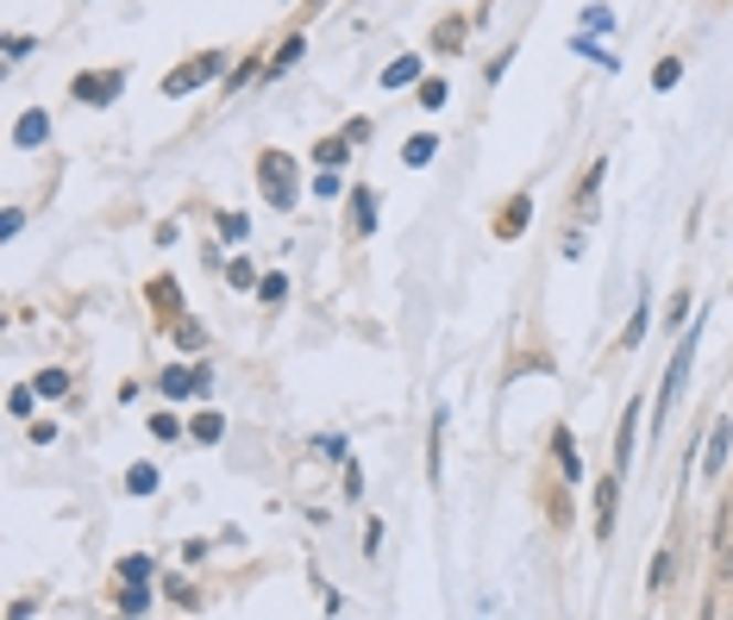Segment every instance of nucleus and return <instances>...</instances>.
Returning a JSON list of instances; mask_svg holds the SVG:
<instances>
[{"mask_svg": "<svg viewBox=\"0 0 733 620\" xmlns=\"http://www.w3.org/2000/svg\"><path fill=\"white\" fill-rule=\"evenodd\" d=\"M257 175H264L270 207H295V157L289 151H264L257 157Z\"/></svg>", "mask_w": 733, "mask_h": 620, "instance_id": "obj_1", "label": "nucleus"}, {"mask_svg": "<svg viewBox=\"0 0 733 620\" xmlns=\"http://www.w3.org/2000/svg\"><path fill=\"white\" fill-rule=\"evenodd\" d=\"M690 364H695V339H683L671 357V370H665V395H658V427H665V414L677 407V395H683V383H690Z\"/></svg>", "mask_w": 733, "mask_h": 620, "instance_id": "obj_2", "label": "nucleus"}, {"mask_svg": "<svg viewBox=\"0 0 733 620\" xmlns=\"http://www.w3.org/2000/svg\"><path fill=\"white\" fill-rule=\"evenodd\" d=\"M119 70H100V76H76V100H88V107H107V100L119 95Z\"/></svg>", "mask_w": 733, "mask_h": 620, "instance_id": "obj_3", "label": "nucleus"}, {"mask_svg": "<svg viewBox=\"0 0 733 620\" xmlns=\"http://www.w3.org/2000/svg\"><path fill=\"white\" fill-rule=\"evenodd\" d=\"M220 76V57H201V63H182V70H170V82H163V95H189L194 82Z\"/></svg>", "mask_w": 733, "mask_h": 620, "instance_id": "obj_4", "label": "nucleus"}, {"mask_svg": "<svg viewBox=\"0 0 733 620\" xmlns=\"http://www.w3.org/2000/svg\"><path fill=\"white\" fill-rule=\"evenodd\" d=\"M44 138H51V114H44V107L20 114V126H13V145H20V151H39Z\"/></svg>", "mask_w": 733, "mask_h": 620, "instance_id": "obj_5", "label": "nucleus"}, {"mask_svg": "<svg viewBox=\"0 0 733 620\" xmlns=\"http://www.w3.org/2000/svg\"><path fill=\"white\" fill-rule=\"evenodd\" d=\"M615 495H620L615 477H608V483H596V539H608V533H615Z\"/></svg>", "mask_w": 733, "mask_h": 620, "instance_id": "obj_6", "label": "nucleus"}, {"mask_svg": "<svg viewBox=\"0 0 733 620\" xmlns=\"http://www.w3.org/2000/svg\"><path fill=\"white\" fill-rule=\"evenodd\" d=\"M634 432H639V402L620 414V439H615V464H620V470L634 464Z\"/></svg>", "mask_w": 733, "mask_h": 620, "instance_id": "obj_7", "label": "nucleus"}, {"mask_svg": "<svg viewBox=\"0 0 733 620\" xmlns=\"http://www.w3.org/2000/svg\"><path fill=\"white\" fill-rule=\"evenodd\" d=\"M727 446H733V427H727V420H721V427L709 432V458H702V470H709V477H714V470H721V464H727Z\"/></svg>", "mask_w": 733, "mask_h": 620, "instance_id": "obj_8", "label": "nucleus"}, {"mask_svg": "<svg viewBox=\"0 0 733 620\" xmlns=\"http://www.w3.org/2000/svg\"><path fill=\"white\" fill-rule=\"evenodd\" d=\"M151 608V596H145V582L126 577V589H119V614H145Z\"/></svg>", "mask_w": 733, "mask_h": 620, "instance_id": "obj_9", "label": "nucleus"}, {"mask_svg": "<svg viewBox=\"0 0 733 620\" xmlns=\"http://www.w3.org/2000/svg\"><path fill=\"white\" fill-rule=\"evenodd\" d=\"M201 388V370H163V395H189Z\"/></svg>", "mask_w": 733, "mask_h": 620, "instance_id": "obj_10", "label": "nucleus"}, {"mask_svg": "<svg viewBox=\"0 0 733 620\" xmlns=\"http://www.w3.org/2000/svg\"><path fill=\"white\" fill-rule=\"evenodd\" d=\"M414 76H421V63H414V57H395V63L383 70V82H389V88H407Z\"/></svg>", "mask_w": 733, "mask_h": 620, "instance_id": "obj_11", "label": "nucleus"}, {"mask_svg": "<svg viewBox=\"0 0 733 620\" xmlns=\"http://www.w3.org/2000/svg\"><path fill=\"white\" fill-rule=\"evenodd\" d=\"M552 451H559V470H564V477H577V446H571V432H552Z\"/></svg>", "mask_w": 733, "mask_h": 620, "instance_id": "obj_12", "label": "nucleus"}, {"mask_svg": "<svg viewBox=\"0 0 733 620\" xmlns=\"http://www.w3.org/2000/svg\"><path fill=\"white\" fill-rule=\"evenodd\" d=\"M527 226V194H514V201H508V214H502V238H514Z\"/></svg>", "mask_w": 733, "mask_h": 620, "instance_id": "obj_13", "label": "nucleus"}, {"mask_svg": "<svg viewBox=\"0 0 733 620\" xmlns=\"http://www.w3.org/2000/svg\"><path fill=\"white\" fill-rule=\"evenodd\" d=\"M126 489H132V495H151V489H157V470L151 464H132V470H126Z\"/></svg>", "mask_w": 733, "mask_h": 620, "instance_id": "obj_14", "label": "nucleus"}, {"mask_svg": "<svg viewBox=\"0 0 733 620\" xmlns=\"http://www.w3.org/2000/svg\"><path fill=\"white\" fill-rule=\"evenodd\" d=\"M226 276H232V289H252V282H257L252 257H232V264H226Z\"/></svg>", "mask_w": 733, "mask_h": 620, "instance_id": "obj_15", "label": "nucleus"}, {"mask_svg": "<svg viewBox=\"0 0 733 620\" xmlns=\"http://www.w3.org/2000/svg\"><path fill=\"white\" fill-rule=\"evenodd\" d=\"M220 432H226V420H220V414H201V420H194V439H201V446H213Z\"/></svg>", "mask_w": 733, "mask_h": 620, "instance_id": "obj_16", "label": "nucleus"}, {"mask_svg": "<svg viewBox=\"0 0 733 620\" xmlns=\"http://www.w3.org/2000/svg\"><path fill=\"white\" fill-rule=\"evenodd\" d=\"M596 189H602V163L589 175H583V194H577V214H589V207H596Z\"/></svg>", "mask_w": 733, "mask_h": 620, "instance_id": "obj_17", "label": "nucleus"}, {"mask_svg": "<svg viewBox=\"0 0 733 620\" xmlns=\"http://www.w3.org/2000/svg\"><path fill=\"white\" fill-rule=\"evenodd\" d=\"M445 95H452L445 82H421V107H426V114H439V107H445Z\"/></svg>", "mask_w": 733, "mask_h": 620, "instance_id": "obj_18", "label": "nucleus"}, {"mask_svg": "<svg viewBox=\"0 0 733 620\" xmlns=\"http://www.w3.org/2000/svg\"><path fill=\"white\" fill-rule=\"evenodd\" d=\"M433 145H439V138H407V163H433Z\"/></svg>", "mask_w": 733, "mask_h": 620, "instance_id": "obj_19", "label": "nucleus"}, {"mask_svg": "<svg viewBox=\"0 0 733 620\" xmlns=\"http://www.w3.org/2000/svg\"><path fill=\"white\" fill-rule=\"evenodd\" d=\"M32 388H39V395H63V388H70V376H63V370H44Z\"/></svg>", "mask_w": 733, "mask_h": 620, "instance_id": "obj_20", "label": "nucleus"}, {"mask_svg": "<svg viewBox=\"0 0 733 620\" xmlns=\"http://www.w3.org/2000/svg\"><path fill=\"white\" fill-rule=\"evenodd\" d=\"M677 76H683V63H658V70H652V82H658V88H677Z\"/></svg>", "mask_w": 733, "mask_h": 620, "instance_id": "obj_21", "label": "nucleus"}, {"mask_svg": "<svg viewBox=\"0 0 733 620\" xmlns=\"http://www.w3.org/2000/svg\"><path fill=\"white\" fill-rule=\"evenodd\" d=\"M358 226H364V233L376 226V201H370V189H358Z\"/></svg>", "mask_w": 733, "mask_h": 620, "instance_id": "obj_22", "label": "nucleus"}, {"mask_svg": "<svg viewBox=\"0 0 733 620\" xmlns=\"http://www.w3.org/2000/svg\"><path fill=\"white\" fill-rule=\"evenodd\" d=\"M458 39H464V20H445L439 25V51H458Z\"/></svg>", "mask_w": 733, "mask_h": 620, "instance_id": "obj_23", "label": "nucleus"}, {"mask_svg": "<svg viewBox=\"0 0 733 620\" xmlns=\"http://www.w3.org/2000/svg\"><path fill=\"white\" fill-rule=\"evenodd\" d=\"M32 395H39V388H13V395H7V414H32Z\"/></svg>", "mask_w": 733, "mask_h": 620, "instance_id": "obj_24", "label": "nucleus"}, {"mask_svg": "<svg viewBox=\"0 0 733 620\" xmlns=\"http://www.w3.org/2000/svg\"><path fill=\"white\" fill-rule=\"evenodd\" d=\"M119 577H138V582H151V558H126V564H119Z\"/></svg>", "mask_w": 733, "mask_h": 620, "instance_id": "obj_25", "label": "nucleus"}, {"mask_svg": "<svg viewBox=\"0 0 733 620\" xmlns=\"http://www.w3.org/2000/svg\"><path fill=\"white\" fill-rule=\"evenodd\" d=\"M314 157H320V163H327V170H332V163L346 157V138H327V145H320V151H314Z\"/></svg>", "mask_w": 733, "mask_h": 620, "instance_id": "obj_26", "label": "nucleus"}, {"mask_svg": "<svg viewBox=\"0 0 733 620\" xmlns=\"http://www.w3.org/2000/svg\"><path fill=\"white\" fill-rule=\"evenodd\" d=\"M257 289H264V301H283V295H289V282H283V276H264Z\"/></svg>", "mask_w": 733, "mask_h": 620, "instance_id": "obj_27", "label": "nucleus"}, {"mask_svg": "<svg viewBox=\"0 0 733 620\" xmlns=\"http://www.w3.org/2000/svg\"><path fill=\"white\" fill-rule=\"evenodd\" d=\"M295 57H301V39H289V44H283V51H276V63H270V70H289Z\"/></svg>", "mask_w": 733, "mask_h": 620, "instance_id": "obj_28", "label": "nucleus"}, {"mask_svg": "<svg viewBox=\"0 0 733 620\" xmlns=\"http://www.w3.org/2000/svg\"><path fill=\"white\" fill-rule=\"evenodd\" d=\"M639 339H646V308L634 313V327H627V339H620V351H627V345H639Z\"/></svg>", "mask_w": 733, "mask_h": 620, "instance_id": "obj_29", "label": "nucleus"}, {"mask_svg": "<svg viewBox=\"0 0 733 620\" xmlns=\"http://www.w3.org/2000/svg\"><path fill=\"white\" fill-rule=\"evenodd\" d=\"M151 301L157 308H176V282H151Z\"/></svg>", "mask_w": 733, "mask_h": 620, "instance_id": "obj_30", "label": "nucleus"}]
</instances>
